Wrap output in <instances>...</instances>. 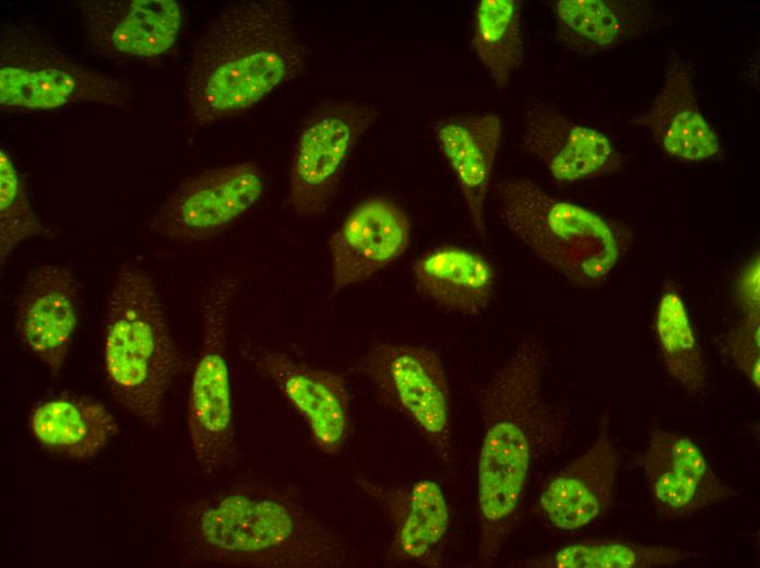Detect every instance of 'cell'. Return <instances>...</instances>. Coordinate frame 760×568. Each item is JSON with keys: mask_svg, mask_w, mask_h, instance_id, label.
Masks as SVG:
<instances>
[{"mask_svg": "<svg viewBox=\"0 0 760 568\" xmlns=\"http://www.w3.org/2000/svg\"><path fill=\"white\" fill-rule=\"evenodd\" d=\"M547 351L522 340L479 389L476 472L477 561L492 563L519 519L536 459L561 440L563 421L543 395Z\"/></svg>", "mask_w": 760, "mask_h": 568, "instance_id": "6da1fadb", "label": "cell"}, {"mask_svg": "<svg viewBox=\"0 0 760 568\" xmlns=\"http://www.w3.org/2000/svg\"><path fill=\"white\" fill-rule=\"evenodd\" d=\"M306 64L289 3H230L194 46L185 90L189 118L203 127L241 114L299 75Z\"/></svg>", "mask_w": 760, "mask_h": 568, "instance_id": "7a4b0ae2", "label": "cell"}, {"mask_svg": "<svg viewBox=\"0 0 760 568\" xmlns=\"http://www.w3.org/2000/svg\"><path fill=\"white\" fill-rule=\"evenodd\" d=\"M203 560L261 568H336L345 545L294 498L272 489L233 490L200 501L188 516Z\"/></svg>", "mask_w": 760, "mask_h": 568, "instance_id": "3957f363", "label": "cell"}, {"mask_svg": "<svg viewBox=\"0 0 760 568\" xmlns=\"http://www.w3.org/2000/svg\"><path fill=\"white\" fill-rule=\"evenodd\" d=\"M104 366L116 401L143 424L156 427L185 359L152 277L131 261L119 268L106 303Z\"/></svg>", "mask_w": 760, "mask_h": 568, "instance_id": "277c9868", "label": "cell"}, {"mask_svg": "<svg viewBox=\"0 0 760 568\" xmlns=\"http://www.w3.org/2000/svg\"><path fill=\"white\" fill-rule=\"evenodd\" d=\"M500 221L538 259L581 287L601 285L633 244L632 230L526 178L496 184Z\"/></svg>", "mask_w": 760, "mask_h": 568, "instance_id": "5b68a950", "label": "cell"}, {"mask_svg": "<svg viewBox=\"0 0 760 568\" xmlns=\"http://www.w3.org/2000/svg\"><path fill=\"white\" fill-rule=\"evenodd\" d=\"M75 103L126 108L131 95L118 80L64 54L37 27L5 24L0 42L1 106L50 110Z\"/></svg>", "mask_w": 760, "mask_h": 568, "instance_id": "8992f818", "label": "cell"}, {"mask_svg": "<svg viewBox=\"0 0 760 568\" xmlns=\"http://www.w3.org/2000/svg\"><path fill=\"white\" fill-rule=\"evenodd\" d=\"M237 281L221 275L202 307L201 348L187 403V430L199 469L213 474L235 457L236 438L227 364L228 318Z\"/></svg>", "mask_w": 760, "mask_h": 568, "instance_id": "52a82bcc", "label": "cell"}, {"mask_svg": "<svg viewBox=\"0 0 760 568\" xmlns=\"http://www.w3.org/2000/svg\"><path fill=\"white\" fill-rule=\"evenodd\" d=\"M379 401L406 417L438 460L454 459L451 395L440 355L425 345L382 342L359 360Z\"/></svg>", "mask_w": 760, "mask_h": 568, "instance_id": "ba28073f", "label": "cell"}, {"mask_svg": "<svg viewBox=\"0 0 760 568\" xmlns=\"http://www.w3.org/2000/svg\"><path fill=\"white\" fill-rule=\"evenodd\" d=\"M376 107L332 102L317 108L304 123L289 169L288 200L301 216L324 212L334 197L358 140L378 118Z\"/></svg>", "mask_w": 760, "mask_h": 568, "instance_id": "9c48e42d", "label": "cell"}, {"mask_svg": "<svg viewBox=\"0 0 760 568\" xmlns=\"http://www.w3.org/2000/svg\"><path fill=\"white\" fill-rule=\"evenodd\" d=\"M263 191V171L253 162L209 168L170 192L155 213L152 228L175 241L199 242L235 222Z\"/></svg>", "mask_w": 760, "mask_h": 568, "instance_id": "30bf717a", "label": "cell"}, {"mask_svg": "<svg viewBox=\"0 0 760 568\" xmlns=\"http://www.w3.org/2000/svg\"><path fill=\"white\" fill-rule=\"evenodd\" d=\"M244 356L297 411L321 452L333 455L344 448L352 419L348 386L341 374L262 346L245 348Z\"/></svg>", "mask_w": 760, "mask_h": 568, "instance_id": "8fae6325", "label": "cell"}, {"mask_svg": "<svg viewBox=\"0 0 760 568\" xmlns=\"http://www.w3.org/2000/svg\"><path fill=\"white\" fill-rule=\"evenodd\" d=\"M356 484L384 513L391 525L385 559L392 565L438 568L444 565L450 509L435 481L387 485L363 475Z\"/></svg>", "mask_w": 760, "mask_h": 568, "instance_id": "7c38bea8", "label": "cell"}, {"mask_svg": "<svg viewBox=\"0 0 760 568\" xmlns=\"http://www.w3.org/2000/svg\"><path fill=\"white\" fill-rule=\"evenodd\" d=\"M411 222L392 199L359 202L329 240L334 294L372 279L394 263L411 241Z\"/></svg>", "mask_w": 760, "mask_h": 568, "instance_id": "4fadbf2b", "label": "cell"}, {"mask_svg": "<svg viewBox=\"0 0 760 568\" xmlns=\"http://www.w3.org/2000/svg\"><path fill=\"white\" fill-rule=\"evenodd\" d=\"M521 146L559 184H575L617 173L627 162L605 133L580 125L544 103H535L526 109Z\"/></svg>", "mask_w": 760, "mask_h": 568, "instance_id": "5bb4252c", "label": "cell"}, {"mask_svg": "<svg viewBox=\"0 0 760 568\" xmlns=\"http://www.w3.org/2000/svg\"><path fill=\"white\" fill-rule=\"evenodd\" d=\"M79 311L78 282L69 267L40 264L27 275L16 300V332L54 376L66 364Z\"/></svg>", "mask_w": 760, "mask_h": 568, "instance_id": "9a60e30c", "label": "cell"}, {"mask_svg": "<svg viewBox=\"0 0 760 568\" xmlns=\"http://www.w3.org/2000/svg\"><path fill=\"white\" fill-rule=\"evenodd\" d=\"M642 466L655 509L665 520L691 516L733 494L698 446L680 434L652 430Z\"/></svg>", "mask_w": 760, "mask_h": 568, "instance_id": "2e32d148", "label": "cell"}, {"mask_svg": "<svg viewBox=\"0 0 760 568\" xmlns=\"http://www.w3.org/2000/svg\"><path fill=\"white\" fill-rule=\"evenodd\" d=\"M92 48L124 58L153 59L175 45L182 10L175 0H90L80 4Z\"/></svg>", "mask_w": 760, "mask_h": 568, "instance_id": "e0dca14e", "label": "cell"}, {"mask_svg": "<svg viewBox=\"0 0 760 568\" xmlns=\"http://www.w3.org/2000/svg\"><path fill=\"white\" fill-rule=\"evenodd\" d=\"M618 454L608 424L603 422L595 442L556 473L543 487L537 510L554 529L572 532L599 518L610 506Z\"/></svg>", "mask_w": 760, "mask_h": 568, "instance_id": "ac0fdd59", "label": "cell"}, {"mask_svg": "<svg viewBox=\"0 0 760 568\" xmlns=\"http://www.w3.org/2000/svg\"><path fill=\"white\" fill-rule=\"evenodd\" d=\"M632 122L646 128L674 158L703 162L722 153L719 134L698 104L689 67L676 52L669 55L658 94Z\"/></svg>", "mask_w": 760, "mask_h": 568, "instance_id": "d6986e66", "label": "cell"}, {"mask_svg": "<svg viewBox=\"0 0 760 568\" xmlns=\"http://www.w3.org/2000/svg\"><path fill=\"white\" fill-rule=\"evenodd\" d=\"M501 134L497 115L449 117L436 128L438 146L460 187L472 227L485 238V203Z\"/></svg>", "mask_w": 760, "mask_h": 568, "instance_id": "ffe728a7", "label": "cell"}, {"mask_svg": "<svg viewBox=\"0 0 760 568\" xmlns=\"http://www.w3.org/2000/svg\"><path fill=\"white\" fill-rule=\"evenodd\" d=\"M411 273L421 297L456 315L477 316L494 297L492 264L467 248L444 246L427 251L413 262Z\"/></svg>", "mask_w": 760, "mask_h": 568, "instance_id": "44dd1931", "label": "cell"}, {"mask_svg": "<svg viewBox=\"0 0 760 568\" xmlns=\"http://www.w3.org/2000/svg\"><path fill=\"white\" fill-rule=\"evenodd\" d=\"M551 8L558 39L583 55L614 50L654 21L650 3L640 0H556Z\"/></svg>", "mask_w": 760, "mask_h": 568, "instance_id": "7402d4cb", "label": "cell"}, {"mask_svg": "<svg viewBox=\"0 0 760 568\" xmlns=\"http://www.w3.org/2000/svg\"><path fill=\"white\" fill-rule=\"evenodd\" d=\"M29 424L44 447L76 460L97 455L119 430L102 403L84 397L43 402L32 411Z\"/></svg>", "mask_w": 760, "mask_h": 568, "instance_id": "603a6c76", "label": "cell"}, {"mask_svg": "<svg viewBox=\"0 0 760 568\" xmlns=\"http://www.w3.org/2000/svg\"><path fill=\"white\" fill-rule=\"evenodd\" d=\"M655 335L670 377L691 393L708 384L703 351L696 336L678 286L668 281L662 288L655 312Z\"/></svg>", "mask_w": 760, "mask_h": 568, "instance_id": "cb8c5ba5", "label": "cell"}, {"mask_svg": "<svg viewBox=\"0 0 760 568\" xmlns=\"http://www.w3.org/2000/svg\"><path fill=\"white\" fill-rule=\"evenodd\" d=\"M472 44L497 90H504L524 57L522 2L478 1L474 12Z\"/></svg>", "mask_w": 760, "mask_h": 568, "instance_id": "d4e9b609", "label": "cell"}, {"mask_svg": "<svg viewBox=\"0 0 760 568\" xmlns=\"http://www.w3.org/2000/svg\"><path fill=\"white\" fill-rule=\"evenodd\" d=\"M675 547L642 545L616 540L571 543L545 555L515 561L524 568H652L672 566L694 557Z\"/></svg>", "mask_w": 760, "mask_h": 568, "instance_id": "484cf974", "label": "cell"}, {"mask_svg": "<svg viewBox=\"0 0 760 568\" xmlns=\"http://www.w3.org/2000/svg\"><path fill=\"white\" fill-rule=\"evenodd\" d=\"M43 232V225L33 211L22 179L12 159L0 151V261L1 265L12 251L26 239Z\"/></svg>", "mask_w": 760, "mask_h": 568, "instance_id": "4316f807", "label": "cell"}, {"mask_svg": "<svg viewBox=\"0 0 760 568\" xmlns=\"http://www.w3.org/2000/svg\"><path fill=\"white\" fill-rule=\"evenodd\" d=\"M760 316H741L726 338V351L756 389L760 387Z\"/></svg>", "mask_w": 760, "mask_h": 568, "instance_id": "83f0119b", "label": "cell"}, {"mask_svg": "<svg viewBox=\"0 0 760 568\" xmlns=\"http://www.w3.org/2000/svg\"><path fill=\"white\" fill-rule=\"evenodd\" d=\"M760 259L753 255L743 267L735 282V300L741 316H760Z\"/></svg>", "mask_w": 760, "mask_h": 568, "instance_id": "f1b7e54d", "label": "cell"}]
</instances>
